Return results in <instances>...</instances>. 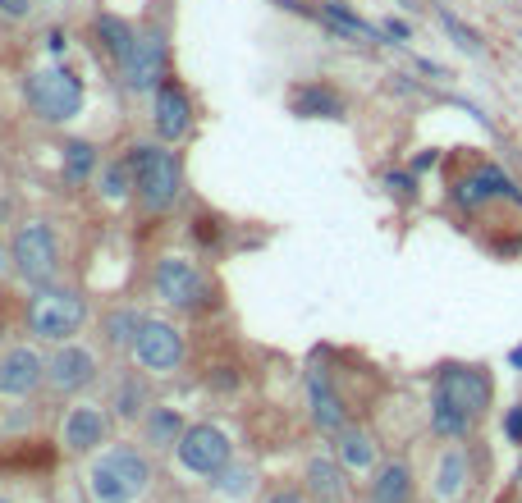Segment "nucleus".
Returning <instances> with one entry per match:
<instances>
[{"label":"nucleus","instance_id":"nucleus-22","mask_svg":"<svg viewBox=\"0 0 522 503\" xmlns=\"http://www.w3.org/2000/svg\"><path fill=\"white\" fill-rule=\"evenodd\" d=\"M339 453H344V462L353 471H367L371 467V439L358 435V430H348V435L339 439Z\"/></svg>","mask_w":522,"mask_h":503},{"label":"nucleus","instance_id":"nucleus-29","mask_svg":"<svg viewBox=\"0 0 522 503\" xmlns=\"http://www.w3.org/2000/svg\"><path fill=\"white\" fill-rule=\"evenodd\" d=\"M504 435H509L513 444H522V403L509 407V417H504Z\"/></svg>","mask_w":522,"mask_h":503},{"label":"nucleus","instance_id":"nucleus-27","mask_svg":"<svg viewBox=\"0 0 522 503\" xmlns=\"http://www.w3.org/2000/svg\"><path fill=\"white\" fill-rule=\"evenodd\" d=\"M87 170H92V147H87V142H74V147H69V174L83 179Z\"/></svg>","mask_w":522,"mask_h":503},{"label":"nucleus","instance_id":"nucleus-17","mask_svg":"<svg viewBox=\"0 0 522 503\" xmlns=\"http://www.w3.org/2000/svg\"><path fill=\"white\" fill-rule=\"evenodd\" d=\"M376 503H408V494H413V476H408V467L403 462H390V467L376 476Z\"/></svg>","mask_w":522,"mask_h":503},{"label":"nucleus","instance_id":"nucleus-9","mask_svg":"<svg viewBox=\"0 0 522 503\" xmlns=\"http://www.w3.org/2000/svg\"><path fill=\"white\" fill-rule=\"evenodd\" d=\"M156 293H161L165 302H174V307H197V302H207V284H202V275L179 257H170V261L156 266Z\"/></svg>","mask_w":522,"mask_h":503},{"label":"nucleus","instance_id":"nucleus-23","mask_svg":"<svg viewBox=\"0 0 522 503\" xmlns=\"http://www.w3.org/2000/svg\"><path fill=\"white\" fill-rule=\"evenodd\" d=\"M97 33L106 37V46H110V55H115V60H124V55L133 51V42H138V37H133L120 19H101V23H97Z\"/></svg>","mask_w":522,"mask_h":503},{"label":"nucleus","instance_id":"nucleus-15","mask_svg":"<svg viewBox=\"0 0 522 503\" xmlns=\"http://www.w3.org/2000/svg\"><path fill=\"white\" fill-rule=\"evenodd\" d=\"M101 439H106V421H101V412H92V407H74L65 421V444L74 453H87L97 449Z\"/></svg>","mask_w":522,"mask_h":503},{"label":"nucleus","instance_id":"nucleus-33","mask_svg":"<svg viewBox=\"0 0 522 503\" xmlns=\"http://www.w3.org/2000/svg\"><path fill=\"white\" fill-rule=\"evenodd\" d=\"M390 188H399V193H413V179H408V174H390Z\"/></svg>","mask_w":522,"mask_h":503},{"label":"nucleus","instance_id":"nucleus-19","mask_svg":"<svg viewBox=\"0 0 522 503\" xmlns=\"http://www.w3.org/2000/svg\"><path fill=\"white\" fill-rule=\"evenodd\" d=\"M463 476H468V462H463V453H445L435 494H440V499H458V490H463Z\"/></svg>","mask_w":522,"mask_h":503},{"label":"nucleus","instance_id":"nucleus-26","mask_svg":"<svg viewBox=\"0 0 522 503\" xmlns=\"http://www.w3.org/2000/svg\"><path fill=\"white\" fill-rule=\"evenodd\" d=\"M174 435H179V417H174V412H156L152 417V444H174Z\"/></svg>","mask_w":522,"mask_h":503},{"label":"nucleus","instance_id":"nucleus-4","mask_svg":"<svg viewBox=\"0 0 522 503\" xmlns=\"http://www.w3.org/2000/svg\"><path fill=\"white\" fill-rule=\"evenodd\" d=\"M435 398L449 403L454 412H463L468 421H477L490 407V375L477 371V366H449V371H440Z\"/></svg>","mask_w":522,"mask_h":503},{"label":"nucleus","instance_id":"nucleus-10","mask_svg":"<svg viewBox=\"0 0 522 503\" xmlns=\"http://www.w3.org/2000/svg\"><path fill=\"white\" fill-rule=\"evenodd\" d=\"M124 65V83L133 87V92H147V87H156V78L165 74V46H161V37H138L133 42V51L120 60Z\"/></svg>","mask_w":522,"mask_h":503},{"label":"nucleus","instance_id":"nucleus-35","mask_svg":"<svg viewBox=\"0 0 522 503\" xmlns=\"http://www.w3.org/2000/svg\"><path fill=\"white\" fill-rule=\"evenodd\" d=\"M509 366H518V371H522V348H513V353H509Z\"/></svg>","mask_w":522,"mask_h":503},{"label":"nucleus","instance_id":"nucleus-13","mask_svg":"<svg viewBox=\"0 0 522 503\" xmlns=\"http://www.w3.org/2000/svg\"><path fill=\"white\" fill-rule=\"evenodd\" d=\"M92 353H83V348H60V353L51 357V385L65 389V394H74V389H83L87 380H92Z\"/></svg>","mask_w":522,"mask_h":503},{"label":"nucleus","instance_id":"nucleus-7","mask_svg":"<svg viewBox=\"0 0 522 503\" xmlns=\"http://www.w3.org/2000/svg\"><path fill=\"white\" fill-rule=\"evenodd\" d=\"M179 462L197 476H220L229 467V439L216 426H193L179 439Z\"/></svg>","mask_w":522,"mask_h":503},{"label":"nucleus","instance_id":"nucleus-20","mask_svg":"<svg viewBox=\"0 0 522 503\" xmlns=\"http://www.w3.org/2000/svg\"><path fill=\"white\" fill-rule=\"evenodd\" d=\"M339 97L335 92H326V87H303L298 92V115H339Z\"/></svg>","mask_w":522,"mask_h":503},{"label":"nucleus","instance_id":"nucleus-3","mask_svg":"<svg viewBox=\"0 0 522 503\" xmlns=\"http://www.w3.org/2000/svg\"><path fill=\"white\" fill-rule=\"evenodd\" d=\"M83 298L69 289H42L33 302H28V325H33V334H42V339H65V334H74L78 325H83Z\"/></svg>","mask_w":522,"mask_h":503},{"label":"nucleus","instance_id":"nucleus-6","mask_svg":"<svg viewBox=\"0 0 522 503\" xmlns=\"http://www.w3.org/2000/svg\"><path fill=\"white\" fill-rule=\"evenodd\" d=\"M14 266L28 284H46L55 275V243L46 225H23L14 234Z\"/></svg>","mask_w":522,"mask_h":503},{"label":"nucleus","instance_id":"nucleus-1","mask_svg":"<svg viewBox=\"0 0 522 503\" xmlns=\"http://www.w3.org/2000/svg\"><path fill=\"white\" fill-rule=\"evenodd\" d=\"M147 481H152V467L133 449H115L92 467V494H97V503H133L147 490Z\"/></svg>","mask_w":522,"mask_h":503},{"label":"nucleus","instance_id":"nucleus-37","mask_svg":"<svg viewBox=\"0 0 522 503\" xmlns=\"http://www.w3.org/2000/svg\"><path fill=\"white\" fill-rule=\"evenodd\" d=\"M0 503H5V499H0Z\"/></svg>","mask_w":522,"mask_h":503},{"label":"nucleus","instance_id":"nucleus-8","mask_svg":"<svg viewBox=\"0 0 522 503\" xmlns=\"http://www.w3.org/2000/svg\"><path fill=\"white\" fill-rule=\"evenodd\" d=\"M133 348H138V362L147 366V371H174L179 357H184V339H179L174 325H165V321H142Z\"/></svg>","mask_w":522,"mask_h":503},{"label":"nucleus","instance_id":"nucleus-18","mask_svg":"<svg viewBox=\"0 0 522 503\" xmlns=\"http://www.w3.org/2000/svg\"><path fill=\"white\" fill-rule=\"evenodd\" d=\"M307 485H312L316 499H326V503L344 499V481H339L335 462H312V467H307Z\"/></svg>","mask_w":522,"mask_h":503},{"label":"nucleus","instance_id":"nucleus-34","mask_svg":"<svg viewBox=\"0 0 522 503\" xmlns=\"http://www.w3.org/2000/svg\"><path fill=\"white\" fill-rule=\"evenodd\" d=\"M271 503H303V499H298V494H275Z\"/></svg>","mask_w":522,"mask_h":503},{"label":"nucleus","instance_id":"nucleus-32","mask_svg":"<svg viewBox=\"0 0 522 503\" xmlns=\"http://www.w3.org/2000/svg\"><path fill=\"white\" fill-rule=\"evenodd\" d=\"M385 33H390V37H399V42H408V23L390 19V23H385Z\"/></svg>","mask_w":522,"mask_h":503},{"label":"nucleus","instance_id":"nucleus-28","mask_svg":"<svg viewBox=\"0 0 522 503\" xmlns=\"http://www.w3.org/2000/svg\"><path fill=\"white\" fill-rule=\"evenodd\" d=\"M138 330H142V321L138 316H115V321H110V339H138Z\"/></svg>","mask_w":522,"mask_h":503},{"label":"nucleus","instance_id":"nucleus-14","mask_svg":"<svg viewBox=\"0 0 522 503\" xmlns=\"http://www.w3.org/2000/svg\"><path fill=\"white\" fill-rule=\"evenodd\" d=\"M156 129H161V138H184L188 133V97L174 83L156 92Z\"/></svg>","mask_w":522,"mask_h":503},{"label":"nucleus","instance_id":"nucleus-11","mask_svg":"<svg viewBox=\"0 0 522 503\" xmlns=\"http://www.w3.org/2000/svg\"><path fill=\"white\" fill-rule=\"evenodd\" d=\"M454 197L463 206H477V202H486V197H509V202H522V188L500 170V165H481V170H472L468 179L458 183Z\"/></svg>","mask_w":522,"mask_h":503},{"label":"nucleus","instance_id":"nucleus-25","mask_svg":"<svg viewBox=\"0 0 522 503\" xmlns=\"http://www.w3.org/2000/svg\"><path fill=\"white\" fill-rule=\"evenodd\" d=\"M440 23H445V28H449V37H454V42L463 46V51L481 55V42H477V33H472V28H463V23H458L454 14H440Z\"/></svg>","mask_w":522,"mask_h":503},{"label":"nucleus","instance_id":"nucleus-2","mask_svg":"<svg viewBox=\"0 0 522 503\" xmlns=\"http://www.w3.org/2000/svg\"><path fill=\"white\" fill-rule=\"evenodd\" d=\"M133 183H138V193L147 206H156V211H165V206H174V197H179V165H174L170 151L161 147H138L133 151Z\"/></svg>","mask_w":522,"mask_h":503},{"label":"nucleus","instance_id":"nucleus-30","mask_svg":"<svg viewBox=\"0 0 522 503\" xmlns=\"http://www.w3.org/2000/svg\"><path fill=\"white\" fill-rule=\"evenodd\" d=\"M28 10H33L28 0H0V14H10V19H23Z\"/></svg>","mask_w":522,"mask_h":503},{"label":"nucleus","instance_id":"nucleus-5","mask_svg":"<svg viewBox=\"0 0 522 503\" xmlns=\"http://www.w3.org/2000/svg\"><path fill=\"white\" fill-rule=\"evenodd\" d=\"M28 101L42 119H69L83 106V83H78L69 69H46L28 83Z\"/></svg>","mask_w":522,"mask_h":503},{"label":"nucleus","instance_id":"nucleus-31","mask_svg":"<svg viewBox=\"0 0 522 503\" xmlns=\"http://www.w3.org/2000/svg\"><path fill=\"white\" fill-rule=\"evenodd\" d=\"M106 183H110V188H106L110 197H124V174H120V170H110V174H106Z\"/></svg>","mask_w":522,"mask_h":503},{"label":"nucleus","instance_id":"nucleus-24","mask_svg":"<svg viewBox=\"0 0 522 503\" xmlns=\"http://www.w3.org/2000/svg\"><path fill=\"white\" fill-rule=\"evenodd\" d=\"M326 19L335 23L339 33H348V37H367V42H376V37H381L376 28H371V23H362V19H353V14H344L339 5H326Z\"/></svg>","mask_w":522,"mask_h":503},{"label":"nucleus","instance_id":"nucleus-12","mask_svg":"<svg viewBox=\"0 0 522 503\" xmlns=\"http://www.w3.org/2000/svg\"><path fill=\"white\" fill-rule=\"evenodd\" d=\"M42 380V357L33 348H14L0 357V394H33Z\"/></svg>","mask_w":522,"mask_h":503},{"label":"nucleus","instance_id":"nucleus-36","mask_svg":"<svg viewBox=\"0 0 522 503\" xmlns=\"http://www.w3.org/2000/svg\"><path fill=\"white\" fill-rule=\"evenodd\" d=\"M0 275H5V252H0Z\"/></svg>","mask_w":522,"mask_h":503},{"label":"nucleus","instance_id":"nucleus-21","mask_svg":"<svg viewBox=\"0 0 522 503\" xmlns=\"http://www.w3.org/2000/svg\"><path fill=\"white\" fill-rule=\"evenodd\" d=\"M431 426L440 430V435L458 439V435H468V426H472V421L463 417V412H454V407H449V403H440V398H435V403H431Z\"/></svg>","mask_w":522,"mask_h":503},{"label":"nucleus","instance_id":"nucleus-16","mask_svg":"<svg viewBox=\"0 0 522 503\" xmlns=\"http://www.w3.org/2000/svg\"><path fill=\"white\" fill-rule=\"evenodd\" d=\"M307 394H312V417L321 430H339L344 426V403L335 398V389H330V380L321 371H312V380H307Z\"/></svg>","mask_w":522,"mask_h":503}]
</instances>
